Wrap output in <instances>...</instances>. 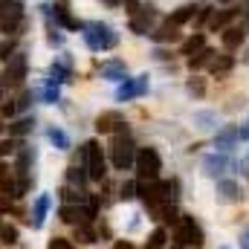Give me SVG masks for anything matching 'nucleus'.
<instances>
[{"label":"nucleus","mask_w":249,"mask_h":249,"mask_svg":"<svg viewBox=\"0 0 249 249\" xmlns=\"http://www.w3.org/2000/svg\"><path fill=\"white\" fill-rule=\"evenodd\" d=\"M81 29H84V41H87V47L93 53H105V50H113L119 44V35L107 23L93 20V23H81Z\"/></svg>","instance_id":"f257e3e1"},{"label":"nucleus","mask_w":249,"mask_h":249,"mask_svg":"<svg viewBox=\"0 0 249 249\" xmlns=\"http://www.w3.org/2000/svg\"><path fill=\"white\" fill-rule=\"evenodd\" d=\"M133 160H136V145L127 136V130L113 133V139H110V162H113V168L127 171V168H133Z\"/></svg>","instance_id":"f03ea898"},{"label":"nucleus","mask_w":249,"mask_h":249,"mask_svg":"<svg viewBox=\"0 0 249 249\" xmlns=\"http://www.w3.org/2000/svg\"><path fill=\"white\" fill-rule=\"evenodd\" d=\"M133 168H136V180H160V171H162V160H160V151L157 148H139L136 151V160H133Z\"/></svg>","instance_id":"7ed1b4c3"},{"label":"nucleus","mask_w":249,"mask_h":249,"mask_svg":"<svg viewBox=\"0 0 249 249\" xmlns=\"http://www.w3.org/2000/svg\"><path fill=\"white\" fill-rule=\"evenodd\" d=\"M26 26V15H23V3L20 0H0V32L6 35H18Z\"/></svg>","instance_id":"20e7f679"},{"label":"nucleus","mask_w":249,"mask_h":249,"mask_svg":"<svg viewBox=\"0 0 249 249\" xmlns=\"http://www.w3.org/2000/svg\"><path fill=\"white\" fill-rule=\"evenodd\" d=\"M84 165H87V177H90V180H96V183L105 180V174H107V160H105V151H102V145H99L96 139H90V142L84 145Z\"/></svg>","instance_id":"39448f33"},{"label":"nucleus","mask_w":249,"mask_h":249,"mask_svg":"<svg viewBox=\"0 0 249 249\" xmlns=\"http://www.w3.org/2000/svg\"><path fill=\"white\" fill-rule=\"evenodd\" d=\"M174 241H177V247H200L203 244L200 223L188 214H180V223L174 226Z\"/></svg>","instance_id":"423d86ee"},{"label":"nucleus","mask_w":249,"mask_h":249,"mask_svg":"<svg viewBox=\"0 0 249 249\" xmlns=\"http://www.w3.org/2000/svg\"><path fill=\"white\" fill-rule=\"evenodd\" d=\"M145 93H148V75H133V78H124L116 87V102H130V99H139Z\"/></svg>","instance_id":"0eeeda50"},{"label":"nucleus","mask_w":249,"mask_h":249,"mask_svg":"<svg viewBox=\"0 0 249 249\" xmlns=\"http://www.w3.org/2000/svg\"><path fill=\"white\" fill-rule=\"evenodd\" d=\"M23 78H26V55H23V53H15V55L6 61L3 84H6V87H18V84H23Z\"/></svg>","instance_id":"6e6552de"},{"label":"nucleus","mask_w":249,"mask_h":249,"mask_svg":"<svg viewBox=\"0 0 249 249\" xmlns=\"http://www.w3.org/2000/svg\"><path fill=\"white\" fill-rule=\"evenodd\" d=\"M96 130H99V133H122V130H127V124H124L119 110H105V113L96 119Z\"/></svg>","instance_id":"1a4fd4ad"},{"label":"nucleus","mask_w":249,"mask_h":249,"mask_svg":"<svg viewBox=\"0 0 249 249\" xmlns=\"http://www.w3.org/2000/svg\"><path fill=\"white\" fill-rule=\"evenodd\" d=\"M151 23H154V9L151 6H139L130 15V32H136V35H148Z\"/></svg>","instance_id":"9d476101"},{"label":"nucleus","mask_w":249,"mask_h":249,"mask_svg":"<svg viewBox=\"0 0 249 249\" xmlns=\"http://www.w3.org/2000/svg\"><path fill=\"white\" fill-rule=\"evenodd\" d=\"M229 165H232V160L226 157V151H214V154H209V157L203 160V171H206L209 177H220Z\"/></svg>","instance_id":"9b49d317"},{"label":"nucleus","mask_w":249,"mask_h":249,"mask_svg":"<svg viewBox=\"0 0 249 249\" xmlns=\"http://www.w3.org/2000/svg\"><path fill=\"white\" fill-rule=\"evenodd\" d=\"M47 212H50V194H41V197L35 200V206H32V217H29L32 229H44V223H47Z\"/></svg>","instance_id":"f8f14e48"},{"label":"nucleus","mask_w":249,"mask_h":249,"mask_svg":"<svg viewBox=\"0 0 249 249\" xmlns=\"http://www.w3.org/2000/svg\"><path fill=\"white\" fill-rule=\"evenodd\" d=\"M238 142H241V130H238V127H232V124H229V127H223V130L214 136V148H217V151H229V148H235Z\"/></svg>","instance_id":"ddd939ff"},{"label":"nucleus","mask_w":249,"mask_h":249,"mask_svg":"<svg viewBox=\"0 0 249 249\" xmlns=\"http://www.w3.org/2000/svg\"><path fill=\"white\" fill-rule=\"evenodd\" d=\"M235 15H238V9H235V6H229V9H220V12H212V18H209V29H212V32H223Z\"/></svg>","instance_id":"4468645a"},{"label":"nucleus","mask_w":249,"mask_h":249,"mask_svg":"<svg viewBox=\"0 0 249 249\" xmlns=\"http://www.w3.org/2000/svg\"><path fill=\"white\" fill-rule=\"evenodd\" d=\"M151 38H154L157 44H174V41H180V26H174L171 20H165L160 29L151 32Z\"/></svg>","instance_id":"2eb2a0df"},{"label":"nucleus","mask_w":249,"mask_h":249,"mask_svg":"<svg viewBox=\"0 0 249 249\" xmlns=\"http://www.w3.org/2000/svg\"><path fill=\"white\" fill-rule=\"evenodd\" d=\"M247 41V29L244 26H226L223 29V47L226 50H241Z\"/></svg>","instance_id":"dca6fc26"},{"label":"nucleus","mask_w":249,"mask_h":249,"mask_svg":"<svg viewBox=\"0 0 249 249\" xmlns=\"http://www.w3.org/2000/svg\"><path fill=\"white\" fill-rule=\"evenodd\" d=\"M61 220H64V223H70V226H78V223H87L90 217H87V209L64 203V206H61Z\"/></svg>","instance_id":"f3484780"},{"label":"nucleus","mask_w":249,"mask_h":249,"mask_svg":"<svg viewBox=\"0 0 249 249\" xmlns=\"http://www.w3.org/2000/svg\"><path fill=\"white\" fill-rule=\"evenodd\" d=\"M217 200L220 203H235L241 200V188L235 180H217Z\"/></svg>","instance_id":"a211bd4d"},{"label":"nucleus","mask_w":249,"mask_h":249,"mask_svg":"<svg viewBox=\"0 0 249 249\" xmlns=\"http://www.w3.org/2000/svg\"><path fill=\"white\" fill-rule=\"evenodd\" d=\"M53 15H55V20H58V23H64L67 29H81V23H78L75 18H70V3H67V0H55Z\"/></svg>","instance_id":"6ab92c4d"},{"label":"nucleus","mask_w":249,"mask_h":249,"mask_svg":"<svg viewBox=\"0 0 249 249\" xmlns=\"http://www.w3.org/2000/svg\"><path fill=\"white\" fill-rule=\"evenodd\" d=\"M0 194H6V197H12V200L20 197V194H18V180H15V174H12L3 162H0Z\"/></svg>","instance_id":"aec40b11"},{"label":"nucleus","mask_w":249,"mask_h":249,"mask_svg":"<svg viewBox=\"0 0 249 249\" xmlns=\"http://www.w3.org/2000/svg\"><path fill=\"white\" fill-rule=\"evenodd\" d=\"M197 12H200V6H197V3H186V6H180L177 12H171V18H168V20H171L174 26H183V23H188V20H194V18H197Z\"/></svg>","instance_id":"412c9836"},{"label":"nucleus","mask_w":249,"mask_h":249,"mask_svg":"<svg viewBox=\"0 0 249 249\" xmlns=\"http://www.w3.org/2000/svg\"><path fill=\"white\" fill-rule=\"evenodd\" d=\"M102 78H107V81H124V78H127V67H124L122 61L102 64Z\"/></svg>","instance_id":"4be33fe9"},{"label":"nucleus","mask_w":249,"mask_h":249,"mask_svg":"<svg viewBox=\"0 0 249 249\" xmlns=\"http://www.w3.org/2000/svg\"><path fill=\"white\" fill-rule=\"evenodd\" d=\"M200 50H206V35H203V32H194L186 44H183V50H180V53H183L186 58H191V55H197Z\"/></svg>","instance_id":"5701e85b"},{"label":"nucleus","mask_w":249,"mask_h":249,"mask_svg":"<svg viewBox=\"0 0 249 249\" xmlns=\"http://www.w3.org/2000/svg\"><path fill=\"white\" fill-rule=\"evenodd\" d=\"M50 81H53V84L70 81V61H67V58H61V61H55L50 67Z\"/></svg>","instance_id":"b1692460"},{"label":"nucleus","mask_w":249,"mask_h":249,"mask_svg":"<svg viewBox=\"0 0 249 249\" xmlns=\"http://www.w3.org/2000/svg\"><path fill=\"white\" fill-rule=\"evenodd\" d=\"M32 127H35V119H32V116H23V119H18V122L9 124V136L20 139V136H26V133H29Z\"/></svg>","instance_id":"393cba45"},{"label":"nucleus","mask_w":249,"mask_h":249,"mask_svg":"<svg viewBox=\"0 0 249 249\" xmlns=\"http://www.w3.org/2000/svg\"><path fill=\"white\" fill-rule=\"evenodd\" d=\"M67 180H70L72 186L84 188V183L90 180V177H87V165H70V171H67Z\"/></svg>","instance_id":"a878e982"},{"label":"nucleus","mask_w":249,"mask_h":249,"mask_svg":"<svg viewBox=\"0 0 249 249\" xmlns=\"http://www.w3.org/2000/svg\"><path fill=\"white\" fill-rule=\"evenodd\" d=\"M232 67H235V61H232V55H220V58H212V64H209L212 75H226V72H229Z\"/></svg>","instance_id":"bb28decb"},{"label":"nucleus","mask_w":249,"mask_h":249,"mask_svg":"<svg viewBox=\"0 0 249 249\" xmlns=\"http://www.w3.org/2000/svg\"><path fill=\"white\" fill-rule=\"evenodd\" d=\"M18 226H12V223H0V244L3 247H15L18 244Z\"/></svg>","instance_id":"cd10ccee"},{"label":"nucleus","mask_w":249,"mask_h":249,"mask_svg":"<svg viewBox=\"0 0 249 249\" xmlns=\"http://www.w3.org/2000/svg\"><path fill=\"white\" fill-rule=\"evenodd\" d=\"M47 139H50L58 151H67V148H70V136L64 133L61 127H50V130H47Z\"/></svg>","instance_id":"c85d7f7f"},{"label":"nucleus","mask_w":249,"mask_h":249,"mask_svg":"<svg viewBox=\"0 0 249 249\" xmlns=\"http://www.w3.org/2000/svg\"><path fill=\"white\" fill-rule=\"evenodd\" d=\"M212 58H214V53H212V50L206 47V50H200L197 55H191V58H188V67H191V70H200V67L212 64Z\"/></svg>","instance_id":"c756f323"},{"label":"nucleus","mask_w":249,"mask_h":249,"mask_svg":"<svg viewBox=\"0 0 249 249\" xmlns=\"http://www.w3.org/2000/svg\"><path fill=\"white\" fill-rule=\"evenodd\" d=\"M75 241H78V244H96V232H93L87 223H78V226H75Z\"/></svg>","instance_id":"7c9ffc66"},{"label":"nucleus","mask_w":249,"mask_h":249,"mask_svg":"<svg viewBox=\"0 0 249 249\" xmlns=\"http://www.w3.org/2000/svg\"><path fill=\"white\" fill-rule=\"evenodd\" d=\"M18 148H20V142H18L15 136L0 139V160H3V157H9V154H18Z\"/></svg>","instance_id":"2f4dec72"},{"label":"nucleus","mask_w":249,"mask_h":249,"mask_svg":"<svg viewBox=\"0 0 249 249\" xmlns=\"http://www.w3.org/2000/svg\"><path fill=\"white\" fill-rule=\"evenodd\" d=\"M148 249H165V229H157L148 241Z\"/></svg>","instance_id":"473e14b6"},{"label":"nucleus","mask_w":249,"mask_h":249,"mask_svg":"<svg viewBox=\"0 0 249 249\" xmlns=\"http://www.w3.org/2000/svg\"><path fill=\"white\" fill-rule=\"evenodd\" d=\"M44 102H47V105H55V102H58V84H53V81L47 84V90H44Z\"/></svg>","instance_id":"72a5a7b5"},{"label":"nucleus","mask_w":249,"mask_h":249,"mask_svg":"<svg viewBox=\"0 0 249 249\" xmlns=\"http://www.w3.org/2000/svg\"><path fill=\"white\" fill-rule=\"evenodd\" d=\"M12 55H15V41L9 38V41H3V44H0V61H9Z\"/></svg>","instance_id":"f704fd0d"},{"label":"nucleus","mask_w":249,"mask_h":249,"mask_svg":"<svg viewBox=\"0 0 249 249\" xmlns=\"http://www.w3.org/2000/svg\"><path fill=\"white\" fill-rule=\"evenodd\" d=\"M15 113H18V102H12V99H9V102H3V105H0V116H15Z\"/></svg>","instance_id":"c9c22d12"},{"label":"nucleus","mask_w":249,"mask_h":249,"mask_svg":"<svg viewBox=\"0 0 249 249\" xmlns=\"http://www.w3.org/2000/svg\"><path fill=\"white\" fill-rule=\"evenodd\" d=\"M47 249H75V247H72V244H70L67 238H53V241H50V247H47Z\"/></svg>","instance_id":"e433bc0d"},{"label":"nucleus","mask_w":249,"mask_h":249,"mask_svg":"<svg viewBox=\"0 0 249 249\" xmlns=\"http://www.w3.org/2000/svg\"><path fill=\"white\" fill-rule=\"evenodd\" d=\"M29 105H32V90H23L20 99H18V110H23V107H29Z\"/></svg>","instance_id":"4c0bfd02"},{"label":"nucleus","mask_w":249,"mask_h":249,"mask_svg":"<svg viewBox=\"0 0 249 249\" xmlns=\"http://www.w3.org/2000/svg\"><path fill=\"white\" fill-rule=\"evenodd\" d=\"M197 122H200V127H214V113H197Z\"/></svg>","instance_id":"58836bf2"},{"label":"nucleus","mask_w":249,"mask_h":249,"mask_svg":"<svg viewBox=\"0 0 249 249\" xmlns=\"http://www.w3.org/2000/svg\"><path fill=\"white\" fill-rule=\"evenodd\" d=\"M130 197H136V183H124L122 186V200H130Z\"/></svg>","instance_id":"ea45409f"},{"label":"nucleus","mask_w":249,"mask_h":249,"mask_svg":"<svg viewBox=\"0 0 249 249\" xmlns=\"http://www.w3.org/2000/svg\"><path fill=\"white\" fill-rule=\"evenodd\" d=\"M188 93H197V96H203V81H188Z\"/></svg>","instance_id":"a19ab883"},{"label":"nucleus","mask_w":249,"mask_h":249,"mask_svg":"<svg viewBox=\"0 0 249 249\" xmlns=\"http://www.w3.org/2000/svg\"><path fill=\"white\" fill-rule=\"evenodd\" d=\"M241 249H249V229L241 232Z\"/></svg>","instance_id":"79ce46f5"},{"label":"nucleus","mask_w":249,"mask_h":249,"mask_svg":"<svg viewBox=\"0 0 249 249\" xmlns=\"http://www.w3.org/2000/svg\"><path fill=\"white\" fill-rule=\"evenodd\" d=\"M113 249H136V247H133L130 241H116V244H113Z\"/></svg>","instance_id":"37998d69"},{"label":"nucleus","mask_w":249,"mask_h":249,"mask_svg":"<svg viewBox=\"0 0 249 249\" xmlns=\"http://www.w3.org/2000/svg\"><path fill=\"white\" fill-rule=\"evenodd\" d=\"M238 130H241V139H249V122L244 127H238Z\"/></svg>","instance_id":"c03bdc74"},{"label":"nucleus","mask_w":249,"mask_h":249,"mask_svg":"<svg viewBox=\"0 0 249 249\" xmlns=\"http://www.w3.org/2000/svg\"><path fill=\"white\" fill-rule=\"evenodd\" d=\"M105 3H107V6H113V9H116V6H122V0H105Z\"/></svg>","instance_id":"a18cd8bd"},{"label":"nucleus","mask_w":249,"mask_h":249,"mask_svg":"<svg viewBox=\"0 0 249 249\" xmlns=\"http://www.w3.org/2000/svg\"><path fill=\"white\" fill-rule=\"evenodd\" d=\"M244 29L249 32V0H247V26H244Z\"/></svg>","instance_id":"49530a36"},{"label":"nucleus","mask_w":249,"mask_h":249,"mask_svg":"<svg viewBox=\"0 0 249 249\" xmlns=\"http://www.w3.org/2000/svg\"><path fill=\"white\" fill-rule=\"evenodd\" d=\"M217 3H232V0H217Z\"/></svg>","instance_id":"de8ad7c7"},{"label":"nucleus","mask_w":249,"mask_h":249,"mask_svg":"<svg viewBox=\"0 0 249 249\" xmlns=\"http://www.w3.org/2000/svg\"><path fill=\"white\" fill-rule=\"evenodd\" d=\"M220 249H229V247H220Z\"/></svg>","instance_id":"09e8293b"}]
</instances>
